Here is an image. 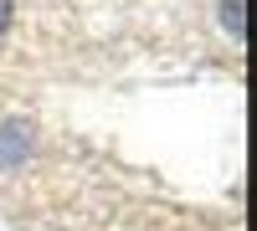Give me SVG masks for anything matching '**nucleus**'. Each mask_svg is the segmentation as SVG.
<instances>
[{"label":"nucleus","instance_id":"obj_1","mask_svg":"<svg viewBox=\"0 0 257 231\" xmlns=\"http://www.w3.org/2000/svg\"><path fill=\"white\" fill-rule=\"evenodd\" d=\"M221 21H226V31L237 36V41L247 36V26H242V0H226V6H221Z\"/></svg>","mask_w":257,"mask_h":231},{"label":"nucleus","instance_id":"obj_2","mask_svg":"<svg viewBox=\"0 0 257 231\" xmlns=\"http://www.w3.org/2000/svg\"><path fill=\"white\" fill-rule=\"evenodd\" d=\"M11 21H16V0H0V36L11 31Z\"/></svg>","mask_w":257,"mask_h":231}]
</instances>
